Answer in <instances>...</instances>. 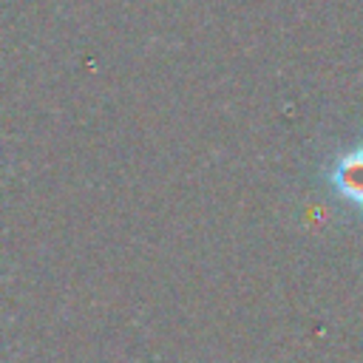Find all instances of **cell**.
Here are the masks:
<instances>
[{
	"label": "cell",
	"instance_id": "6da1fadb",
	"mask_svg": "<svg viewBox=\"0 0 363 363\" xmlns=\"http://www.w3.org/2000/svg\"><path fill=\"white\" fill-rule=\"evenodd\" d=\"M329 184L337 190L340 199L363 207V147L349 150L340 159H335L329 170Z\"/></svg>",
	"mask_w": 363,
	"mask_h": 363
}]
</instances>
